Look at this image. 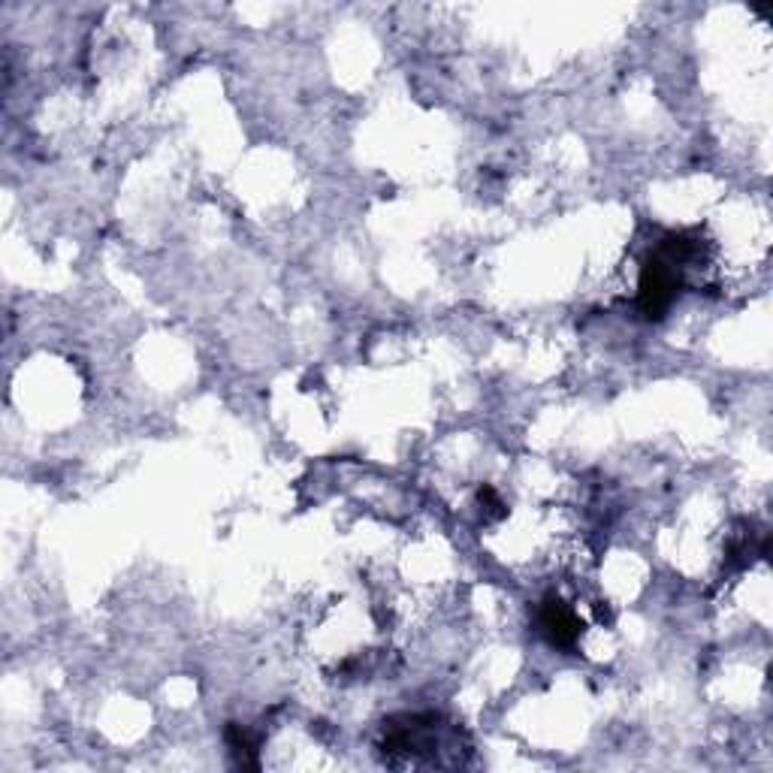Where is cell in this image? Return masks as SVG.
<instances>
[{
    "instance_id": "obj_1",
    "label": "cell",
    "mask_w": 773,
    "mask_h": 773,
    "mask_svg": "<svg viewBox=\"0 0 773 773\" xmlns=\"http://www.w3.org/2000/svg\"><path fill=\"white\" fill-rule=\"evenodd\" d=\"M541 626H544V632L550 635V641H553V644H562V647L574 644L577 635H580L577 616H574L562 601H547V607H544V613H541Z\"/></svg>"
}]
</instances>
